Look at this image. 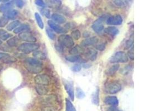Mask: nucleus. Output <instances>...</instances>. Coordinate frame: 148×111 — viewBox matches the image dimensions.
<instances>
[{
	"mask_svg": "<svg viewBox=\"0 0 148 111\" xmlns=\"http://www.w3.org/2000/svg\"><path fill=\"white\" fill-rule=\"evenodd\" d=\"M8 20L5 17H3L0 18V28L6 26L8 23Z\"/></svg>",
	"mask_w": 148,
	"mask_h": 111,
	"instance_id": "a19ab883",
	"label": "nucleus"
},
{
	"mask_svg": "<svg viewBox=\"0 0 148 111\" xmlns=\"http://www.w3.org/2000/svg\"><path fill=\"white\" fill-rule=\"evenodd\" d=\"M43 63L34 58H27L24 61V67L28 72L33 74L40 73L43 70Z\"/></svg>",
	"mask_w": 148,
	"mask_h": 111,
	"instance_id": "f257e3e1",
	"label": "nucleus"
},
{
	"mask_svg": "<svg viewBox=\"0 0 148 111\" xmlns=\"http://www.w3.org/2000/svg\"><path fill=\"white\" fill-rule=\"evenodd\" d=\"M76 95H77V97L79 99H83L84 98L86 95L84 92H83V90H82L80 88H77L76 90Z\"/></svg>",
	"mask_w": 148,
	"mask_h": 111,
	"instance_id": "c9c22d12",
	"label": "nucleus"
},
{
	"mask_svg": "<svg viewBox=\"0 0 148 111\" xmlns=\"http://www.w3.org/2000/svg\"><path fill=\"white\" fill-rule=\"evenodd\" d=\"M10 55L6 53H3V52H0V60H3L5 58H6L7 57H9Z\"/></svg>",
	"mask_w": 148,
	"mask_h": 111,
	"instance_id": "de8ad7c7",
	"label": "nucleus"
},
{
	"mask_svg": "<svg viewBox=\"0 0 148 111\" xmlns=\"http://www.w3.org/2000/svg\"><path fill=\"white\" fill-rule=\"evenodd\" d=\"M40 48V45L36 43H23L18 47V50L22 53L29 54L37 50Z\"/></svg>",
	"mask_w": 148,
	"mask_h": 111,
	"instance_id": "f03ea898",
	"label": "nucleus"
},
{
	"mask_svg": "<svg viewBox=\"0 0 148 111\" xmlns=\"http://www.w3.org/2000/svg\"><path fill=\"white\" fill-rule=\"evenodd\" d=\"M20 42V39L18 37L14 36L7 40V43L8 46L10 47H14L17 46Z\"/></svg>",
	"mask_w": 148,
	"mask_h": 111,
	"instance_id": "b1692460",
	"label": "nucleus"
},
{
	"mask_svg": "<svg viewBox=\"0 0 148 111\" xmlns=\"http://www.w3.org/2000/svg\"><path fill=\"white\" fill-rule=\"evenodd\" d=\"M121 90V85L117 81H112L107 83L104 87V92L110 95L116 94Z\"/></svg>",
	"mask_w": 148,
	"mask_h": 111,
	"instance_id": "7ed1b4c3",
	"label": "nucleus"
},
{
	"mask_svg": "<svg viewBox=\"0 0 148 111\" xmlns=\"http://www.w3.org/2000/svg\"><path fill=\"white\" fill-rule=\"evenodd\" d=\"M54 47H55V49H56V50L58 52H60V53H62L64 51V48L59 43H56L54 45Z\"/></svg>",
	"mask_w": 148,
	"mask_h": 111,
	"instance_id": "c03bdc74",
	"label": "nucleus"
},
{
	"mask_svg": "<svg viewBox=\"0 0 148 111\" xmlns=\"http://www.w3.org/2000/svg\"><path fill=\"white\" fill-rule=\"evenodd\" d=\"M104 32L111 36H115L119 33V29L114 26H109L104 29Z\"/></svg>",
	"mask_w": 148,
	"mask_h": 111,
	"instance_id": "5701e85b",
	"label": "nucleus"
},
{
	"mask_svg": "<svg viewBox=\"0 0 148 111\" xmlns=\"http://www.w3.org/2000/svg\"><path fill=\"white\" fill-rule=\"evenodd\" d=\"M35 3L37 6H38L40 7H42L43 8H45V7L46 6V3L43 1H42V0H36V1H35Z\"/></svg>",
	"mask_w": 148,
	"mask_h": 111,
	"instance_id": "37998d69",
	"label": "nucleus"
},
{
	"mask_svg": "<svg viewBox=\"0 0 148 111\" xmlns=\"http://www.w3.org/2000/svg\"><path fill=\"white\" fill-rule=\"evenodd\" d=\"M20 40L29 43H35L37 41L36 38L29 32H24L18 34Z\"/></svg>",
	"mask_w": 148,
	"mask_h": 111,
	"instance_id": "9d476101",
	"label": "nucleus"
},
{
	"mask_svg": "<svg viewBox=\"0 0 148 111\" xmlns=\"http://www.w3.org/2000/svg\"><path fill=\"white\" fill-rule=\"evenodd\" d=\"M92 102L95 105L98 106L99 104V90L97 89L92 96Z\"/></svg>",
	"mask_w": 148,
	"mask_h": 111,
	"instance_id": "c85d7f7f",
	"label": "nucleus"
},
{
	"mask_svg": "<svg viewBox=\"0 0 148 111\" xmlns=\"http://www.w3.org/2000/svg\"><path fill=\"white\" fill-rule=\"evenodd\" d=\"M129 60L127 53L124 51H118L111 57L109 62L112 63L118 64V63H127Z\"/></svg>",
	"mask_w": 148,
	"mask_h": 111,
	"instance_id": "39448f33",
	"label": "nucleus"
},
{
	"mask_svg": "<svg viewBox=\"0 0 148 111\" xmlns=\"http://www.w3.org/2000/svg\"><path fill=\"white\" fill-rule=\"evenodd\" d=\"M33 56L34 57V58H36L40 61L45 60L46 58V56L45 55V53H44L41 51H38V50L34 51L33 52Z\"/></svg>",
	"mask_w": 148,
	"mask_h": 111,
	"instance_id": "a878e982",
	"label": "nucleus"
},
{
	"mask_svg": "<svg viewBox=\"0 0 148 111\" xmlns=\"http://www.w3.org/2000/svg\"><path fill=\"white\" fill-rule=\"evenodd\" d=\"M35 89L37 93L40 96H45L49 92V89L45 86L37 85L35 87Z\"/></svg>",
	"mask_w": 148,
	"mask_h": 111,
	"instance_id": "aec40b11",
	"label": "nucleus"
},
{
	"mask_svg": "<svg viewBox=\"0 0 148 111\" xmlns=\"http://www.w3.org/2000/svg\"><path fill=\"white\" fill-rule=\"evenodd\" d=\"M86 50L83 47L79 45H77L74 47H72L69 51V53L72 55H80L84 53Z\"/></svg>",
	"mask_w": 148,
	"mask_h": 111,
	"instance_id": "f3484780",
	"label": "nucleus"
},
{
	"mask_svg": "<svg viewBox=\"0 0 148 111\" xmlns=\"http://www.w3.org/2000/svg\"><path fill=\"white\" fill-rule=\"evenodd\" d=\"M43 99L45 102L51 103L56 102L57 101V97L56 96V95H51L48 96L46 97H45Z\"/></svg>",
	"mask_w": 148,
	"mask_h": 111,
	"instance_id": "7c9ffc66",
	"label": "nucleus"
},
{
	"mask_svg": "<svg viewBox=\"0 0 148 111\" xmlns=\"http://www.w3.org/2000/svg\"><path fill=\"white\" fill-rule=\"evenodd\" d=\"M7 31H6L5 29H0V37L2 36L3 35L7 34Z\"/></svg>",
	"mask_w": 148,
	"mask_h": 111,
	"instance_id": "8fccbe9b",
	"label": "nucleus"
},
{
	"mask_svg": "<svg viewBox=\"0 0 148 111\" xmlns=\"http://www.w3.org/2000/svg\"><path fill=\"white\" fill-rule=\"evenodd\" d=\"M16 61H17V60L15 58L12 57H11L10 56L9 57H7L6 58H5L2 60V61L3 62L5 63H10L14 62Z\"/></svg>",
	"mask_w": 148,
	"mask_h": 111,
	"instance_id": "4c0bfd02",
	"label": "nucleus"
},
{
	"mask_svg": "<svg viewBox=\"0 0 148 111\" xmlns=\"http://www.w3.org/2000/svg\"><path fill=\"white\" fill-rule=\"evenodd\" d=\"M113 3L116 6L118 7H124L127 5V1L123 0H115L113 1Z\"/></svg>",
	"mask_w": 148,
	"mask_h": 111,
	"instance_id": "473e14b6",
	"label": "nucleus"
},
{
	"mask_svg": "<svg viewBox=\"0 0 148 111\" xmlns=\"http://www.w3.org/2000/svg\"><path fill=\"white\" fill-rule=\"evenodd\" d=\"M40 12H41V14L44 15L47 18H51V13H50L49 10L44 8L40 10Z\"/></svg>",
	"mask_w": 148,
	"mask_h": 111,
	"instance_id": "e433bc0d",
	"label": "nucleus"
},
{
	"mask_svg": "<svg viewBox=\"0 0 148 111\" xmlns=\"http://www.w3.org/2000/svg\"><path fill=\"white\" fill-rule=\"evenodd\" d=\"M107 16L106 14L103 15L99 17L93 23L92 25V28L97 34H101V32L104 29V23L107 19Z\"/></svg>",
	"mask_w": 148,
	"mask_h": 111,
	"instance_id": "20e7f679",
	"label": "nucleus"
},
{
	"mask_svg": "<svg viewBox=\"0 0 148 111\" xmlns=\"http://www.w3.org/2000/svg\"><path fill=\"white\" fill-rule=\"evenodd\" d=\"M51 17V18L52 19V21L54 22H57V23H59V24L65 23L67 21L66 18L60 14H53Z\"/></svg>",
	"mask_w": 148,
	"mask_h": 111,
	"instance_id": "dca6fc26",
	"label": "nucleus"
},
{
	"mask_svg": "<svg viewBox=\"0 0 148 111\" xmlns=\"http://www.w3.org/2000/svg\"><path fill=\"white\" fill-rule=\"evenodd\" d=\"M108 111H122L120 110L119 109L117 108L116 107H114V106H111L110 107H109L108 108Z\"/></svg>",
	"mask_w": 148,
	"mask_h": 111,
	"instance_id": "09e8293b",
	"label": "nucleus"
},
{
	"mask_svg": "<svg viewBox=\"0 0 148 111\" xmlns=\"http://www.w3.org/2000/svg\"><path fill=\"white\" fill-rule=\"evenodd\" d=\"M34 82L37 85L47 86L51 83V78L47 74H40L34 77Z\"/></svg>",
	"mask_w": 148,
	"mask_h": 111,
	"instance_id": "0eeeda50",
	"label": "nucleus"
},
{
	"mask_svg": "<svg viewBox=\"0 0 148 111\" xmlns=\"http://www.w3.org/2000/svg\"><path fill=\"white\" fill-rule=\"evenodd\" d=\"M49 6L52 7H59L61 6L62 4L61 1H58V0H53V1H48Z\"/></svg>",
	"mask_w": 148,
	"mask_h": 111,
	"instance_id": "f704fd0d",
	"label": "nucleus"
},
{
	"mask_svg": "<svg viewBox=\"0 0 148 111\" xmlns=\"http://www.w3.org/2000/svg\"><path fill=\"white\" fill-rule=\"evenodd\" d=\"M84 55L88 60L92 61H94L97 59L98 52L97 51V50L94 49H88L87 51H85Z\"/></svg>",
	"mask_w": 148,
	"mask_h": 111,
	"instance_id": "f8f14e48",
	"label": "nucleus"
},
{
	"mask_svg": "<svg viewBox=\"0 0 148 111\" xmlns=\"http://www.w3.org/2000/svg\"><path fill=\"white\" fill-rule=\"evenodd\" d=\"M2 41L0 40V45H2Z\"/></svg>",
	"mask_w": 148,
	"mask_h": 111,
	"instance_id": "3c124183",
	"label": "nucleus"
},
{
	"mask_svg": "<svg viewBox=\"0 0 148 111\" xmlns=\"http://www.w3.org/2000/svg\"><path fill=\"white\" fill-rule=\"evenodd\" d=\"M15 2V4H16V5L17 6V7H18V8H22V7H23V6H24V4H25V3H24V1H21V0H17V1H14Z\"/></svg>",
	"mask_w": 148,
	"mask_h": 111,
	"instance_id": "49530a36",
	"label": "nucleus"
},
{
	"mask_svg": "<svg viewBox=\"0 0 148 111\" xmlns=\"http://www.w3.org/2000/svg\"><path fill=\"white\" fill-rule=\"evenodd\" d=\"M119 67H120V65L119 64H115L106 71V72H105L106 75H107L108 76H112L114 75L115 73L119 70Z\"/></svg>",
	"mask_w": 148,
	"mask_h": 111,
	"instance_id": "4be33fe9",
	"label": "nucleus"
},
{
	"mask_svg": "<svg viewBox=\"0 0 148 111\" xmlns=\"http://www.w3.org/2000/svg\"><path fill=\"white\" fill-rule=\"evenodd\" d=\"M21 22L19 20H14L10 22L9 24L7 25L6 29L7 31H14L15 28L18 27L20 25Z\"/></svg>",
	"mask_w": 148,
	"mask_h": 111,
	"instance_id": "393cba45",
	"label": "nucleus"
},
{
	"mask_svg": "<svg viewBox=\"0 0 148 111\" xmlns=\"http://www.w3.org/2000/svg\"><path fill=\"white\" fill-rule=\"evenodd\" d=\"M66 60L70 62H82L84 61L81 55L67 56L66 57Z\"/></svg>",
	"mask_w": 148,
	"mask_h": 111,
	"instance_id": "412c9836",
	"label": "nucleus"
},
{
	"mask_svg": "<svg viewBox=\"0 0 148 111\" xmlns=\"http://www.w3.org/2000/svg\"><path fill=\"white\" fill-rule=\"evenodd\" d=\"M31 29L30 26L28 24H22L14 30V33L15 34H20L22 32H28Z\"/></svg>",
	"mask_w": 148,
	"mask_h": 111,
	"instance_id": "a211bd4d",
	"label": "nucleus"
},
{
	"mask_svg": "<svg viewBox=\"0 0 148 111\" xmlns=\"http://www.w3.org/2000/svg\"><path fill=\"white\" fill-rule=\"evenodd\" d=\"M71 37L75 40H78L81 37V32L78 29H75L71 32Z\"/></svg>",
	"mask_w": 148,
	"mask_h": 111,
	"instance_id": "2f4dec72",
	"label": "nucleus"
},
{
	"mask_svg": "<svg viewBox=\"0 0 148 111\" xmlns=\"http://www.w3.org/2000/svg\"><path fill=\"white\" fill-rule=\"evenodd\" d=\"M128 56V58H129L131 60L133 61L134 60V46H132V48L130 49V50L128 52V53L127 54Z\"/></svg>",
	"mask_w": 148,
	"mask_h": 111,
	"instance_id": "58836bf2",
	"label": "nucleus"
},
{
	"mask_svg": "<svg viewBox=\"0 0 148 111\" xmlns=\"http://www.w3.org/2000/svg\"><path fill=\"white\" fill-rule=\"evenodd\" d=\"M58 42L63 47L67 48H72L74 45V40L69 35H60L58 38Z\"/></svg>",
	"mask_w": 148,
	"mask_h": 111,
	"instance_id": "423d86ee",
	"label": "nucleus"
},
{
	"mask_svg": "<svg viewBox=\"0 0 148 111\" xmlns=\"http://www.w3.org/2000/svg\"><path fill=\"white\" fill-rule=\"evenodd\" d=\"M104 103L107 105L116 107L119 104L118 98L116 96H107L104 99Z\"/></svg>",
	"mask_w": 148,
	"mask_h": 111,
	"instance_id": "4468645a",
	"label": "nucleus"
},
{
	"mask_svg": "<svg viewBox=\"0 0 148 111\" xmlns=\"http://www.w3.org/2000/svg\"><path fill=\"white\" fill-rule=\"evenodd\" d=\"M13 37V35L10 34H6L4 35H3L2 36L0 37V40L2 41H6V40H8L10 38H11V37Z\"/></svg>",
	"mask_w": 148,
	"mask_h": 111,
	"instance_id": "79ce46f5",
	"label": "nucleus"
},
{
	"mask_svg": "<svg viewBox=\"0 0 148 111\" xmlns=\"http://www.w3.org/2000/svg\"><path fill=\"white\" fill-rule=\"evenodd\" d=\"M133 46H134V34H132V36H130V38L125 42L124 49H130Z\"/></svg>",
	"mask_w": 148,
	"mask_h": 111,
	"instance_id": "bb28decb",
	"label": "nucleus"
},
{
	"mask_svg": "<svg viewBox=\"0 0 148 111\" xmlns=\"http://www.w3.org/2000/svg\"><path fill=\"white\" fill-rule=\"evenodd\" d=\"M98 42V38L97 37L95 36L90 37L83 40L81 42V46L83 47L90 46L97 44Z\"/></svg>",
	"mask_w": 148,
	"mask_h": 111,
	"instance_id": "9b49d317",
	"label": "nucleus"
},
{
	"mask_svg": "<svg viewBox=\"0 0 148 111\" xmlns=\"http://www.w3.org/2000/svg\"><path fill=\"white\" fill-rule=\"evenodd\" d=\"M34 16H35L36 21L37 22V23L38 27L42 29H43L45 27V25H44V23L42 21V17H41L40 14L38 12H36L34 14Z\"/></svg>",
	"mask_w": 148,
	"mask_h": 111,
	"instance_id": "cd10ccee",
	"label": "nucleus"
},
{
	"mask_svg": "<svg viewBox=\"0 0 148 111\" xmlns=\"http://www.w3.org/2000/svg\"><path fill=\"white\" fill-rule=\"evenodd\" d=\"M46 34H47V36H48V37L51 40H54L55 39V37H56V35L54 34L53 31L50 28L46 27Z\"/></svg>",
	"mask_w": 148,
	"mask_h": 111,
	"instance_id": "72a5a7b5",
	"label": "nucleus"
},
{
	"mask_svg": "<svg viewBox=\"0 0 148 111\" xmlns=\"http://www.w3.org/2000/svg\"><path fill=\"white\" fill-rule=\"evenodd\" d=\"M14 1H8L0 5V12L5 14L7 11L12 9L14 7Z\"/></svg>",
	"mask_w": 148,
	"mask_h": 111,
	"instance_id": "2eb2a0df",
	"label": "nucleus"
},
{
	"mask_svg": "<svg viewBox=\"0 0 148 111\" xmlns=\"http://www.w3.org/2000/svg\"><path fill=\"white\" fill-rule=\"evenodd\" d=\"M82 69V66L79 64H75L72 67V70L75 72H78Z\"/></svg>",
	"mask_w": 148,
	"mask_h": 111,
	"instance_id": "a18cd8bd",
	"label": "nucleus"
},
{
	"mask_svg": "<svg viewBox=\"0 0 148 111\" xmlns=\"http://www.w3.org/2000/svg\"><path fill=\"white\" fill-rule=\"evenodd\" d=\"M106 43H104V42L99 43L95 46V49L99 51H104L106 49Z\"/></svg>",
	"mask_w": 148,
	"mask_h": 111,
	"instance_id": "ea45409f",
	"label": "nucleus"
},
{
	"mask_svg": "<svg viewBox=\"0 0 148 111\" xmlns=\"http://www.w3.org/2000/svg\"><path fill=\"white\" fill-rule=\"evenodd\" d=\"M64 87L67 92L69 97L73 101L74 100V92L73 89V85L71 82H66L64 83Z\"/></svg>",
	"mask_w": 148,
	"mask_h": 111,
	"instance_id": "ddd939ff",
	"label": "nucleus"
},
{
	"mask_svg": "<svg viewBox=\"0 0 148 111\" xmlns=\"http://www.w3.org/2000/svg\"><path fill=\"white\" fill-rule=\"evenodd\" d=\"M66 111H77L74 105L68 98H66Z\"/></svg>",
	"mask_w": 148,
	"mask_h": 111,
	"instance_id": "c756f323",
	"label": "nucleus"
},
{
	"mask_svg": "<svg viewBox=\"0 0 148 111\" xmlns=\"http://www.w3.org/2000/svg\"><path fill=\"white\" fill-rule=\"evenodd\" d=\"M123 18L120 14H115L108 17L106 20V23L108 25L111 26H119L123 23Z\"/></svg>",
	"mask_w": 148,
	"mask_h": 111,
	"instance_id": "6e6552de",
	"label": "nucleus"
},
{
	"mask_svg": "<svg viewBox=\"0 0 148 111\" xmlns=\"http://www.w3.org/2000/svg\"><path fill=\"white\" fill-rule=\"evenodd\" d=\"M47 23L49 28L57 34H66L67 32L66 29L62 27L60 25L55 23L52 20H48Z\"/></svg>",
	"mask_w": 148,
	"mask_h": 111,
	"instance_id": "1a4fd4ad",
	"label": "nucleus"
},
{
	"mask_svg": "<svg viewBox=\"0 0 148 111\" xmlns=\"http://www.w3.org/2000/svg\"><path fill=\"white\" fill-rule=\"evenodd\" d=\"M18 11L16 10L12 9L8 11H7L6 13L4 14L3 17L7 18V20H14L15 18L18 16Z\"/></svg>",
	"mask_w": 148,
	"mask_h": 111,
	"instance_id": "6ab92c4d",
	"label": "nucleus"
}]
</instances>
